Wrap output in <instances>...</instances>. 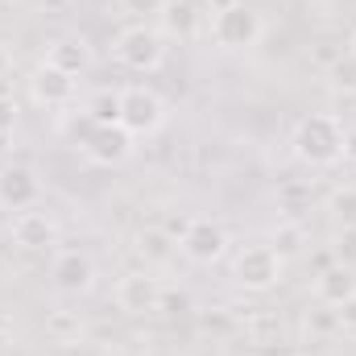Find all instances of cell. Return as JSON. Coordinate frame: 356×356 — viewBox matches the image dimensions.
<instances>
[{
  "label": "cell",
  "mask_w": 356,
  "mask_h": 356,
  "mask_svg": "<svg viewBox=\"0 0 356 356\" xmlns=\"http://www.w3.org/2000/svg\"><path fill=\"white\" fill-rule=\"evenodd\" d=\"M344 133H348V124L336 112H311L294 124L290 149H294L298 162H307L315 170H327V166L344 162Z\"/></svg>",
  "instance_id": "cell-1"
},
{
  "label": "cell",
  "mask_w": 356,
  "mask_h": 356,
  "mask_svg": "<svg viewBox=\"0 0 356 356\" xmlns=\"http://www.w3.org/2000/svg\"><path fill=\"white\" fill-rule=\"evenodd\" d=\"M67 137L83 149V158L95 162V166H124L129 158H133V133L124 129V124H99V120H91L88 112H79L71 124H67Z\"/></svg>",
  "instance_id": "cell-2"
},
{
  "label": "cell",
  "mask_w": 356,
  "mask_h": 356,
  "mask_svg": "<svg viewBox=\"0 0 356 356\" xmlns=\"http://www.w3.org/2000/svg\"><path fill=\"white\" fill-rule=\"evenodd\" d=\"M112 58L124 67V71H137V75H149L166 63V33L137 21V25H124L112 42Z\"/></svg>",
  "instance_id": "cell-3"
},
{
  "label": "cell",
  "mask_w": 356,
  "mask_h": 356,
  "mask_svg": "<svg viewBox=\"0 0 356 356\" xmlns=\"http://www.w3.org/2000/svg\"><path fill=\"white\" fill-rule=\"evenodd\" d=\"M207 33H211V42H216L220 50H253V46L261 42V33H266V21H261V13H253L249 4L228 0V4H220V8L211 13Z\"/></svg>",
  "instance_id": "cell-4"
},
{
  "label": "cell",
  "mask_w": 356,
  "mask_h": 356,
  "mask_svg": "<svg viewBox=\"0 0 356 356\" xmlns=\"http://www.w3.org/2000/svg\"><path fill=\"white\" fill-rule=\"evenodd\" d=\"M116 124H124L133 137H149L166 124V99L154 88H120L116 91Z\"/></svg>",
  "instance_id": "cell-5"
},
{
  "label": "cell",
  "mask_w": 356,
  "mask_h": 356,
  "mask_svg": "<svg viewBox=\"0 0 356 356\" xmlns=\"http://www.w3.org/2000/svg\"><path fill=\"white\" fill-rule=\"evenodd\" d=\"M282 266H286V261L277 257L273 245H245V249L232 257V277H236L241 290L266 294V290H273V286L282 282Z\"/></svg>",
  "instance_id": "cell-6"
},
{
  "label": "cell",
  "mask_w": 356,
  "mask_h": 356,
  "mask_svg": "<svg viewBox=\"0 0 356 356\" xmlns=\"http://www.w3.org/2000/svg\"><path fill=\"white\" fill-rule=\"evenodd\" d=\"M178 253L195 266H216L224 253H228V232L224 224L216 220H191L182 232H178Z\"/></svg>",
  "instance_id": "cell-7"
},
{
  "label": "cell",
  "mask_w": 356,
  "mask_h": 356,
  "mask_svg": "<svg viewBox=\"0 0 356 356\" xmlns=\"http://www.w3.org/2000/svg\"><path fill=\"white\" fill-rule=\"evenodd\" d=\"M8 236H13L17 249H25V253H42V249H54V245H58V224H54L50 211H42V207H25V211H13Z\"/></svg>",
  "instance_id": "cell-8"
},
{
  "label": "cell",
  "mask_w": 356,
  "mask_h": 356,
  "mask_svg": "<svg viewBox=\"0 0 356 356\" xmlns=\"http://www.w3.org/2000/svg\"><path fill=\"white\" fill-rule=\"evenodd\" d=\"M116 307L124 315H154L162 307V282L149 269H129L116 282Z\"/></svg>",
  "instance_id": "cell-9"
},
{
  "label": "cell",
  "mask_w": 356,
  "mask_h": 356,
  "mask_svg": "<svg viewBox=\"0 0 356 356\" xmlns=\"http://www.w3.org/2000/svg\"><path fill=\"white\" fill-rule=\"evenodd\" d=\"M38 199H42V178H38L33 166H25V162L0 166V207L4 211L38 207Z\"/></svg>",
  "instance_id": "cell-10"
},
{
  "label": "cell",
  "mask_w": 356,
  "mask_h": 356,
  "mask_svg": "<svg viewBox=\"0 0 356 356\" xmlns=\"http://www.w3.org/2000/svg\"><path fill=\"white\" fill-rule=\"evenodd\" d=\"M50 282H54L58 294H88L95 286V261L83 249H63L50 261Z\"/></svg>",
  "instance_id": "cell-11"
},
{
  "label": "cell",
  "mask_w": 356,
  "mask_h": 356,
  "mask_svg": "<svg viewBox=\"0 0 356 356\" xmlns=\"http://www.w3.org/2000/svg\"><path fill=\"white\" fill-rule=\"evenodd\" d=\"M46 63L58 67V71H67L71 79H79V75H88L91 67H95V54H91V42L83 33H58L50 42V50H46Z\"/></svg>",
  "instance_id": "cell-12"
},
{
  "label": "cell",
  "mask_w": 356,
  "mask_h": 356,
  "mask_svg": "<svg viewBox=\"0 0 356 356\" xmlns=\"http://www.w3.org/2000/svg\"><path fill=\"white\" fill-rule=\"evenodd\" d=\"M29 95H33V104H42V108H71V99H75V79H71L67 71L42 63V67L29 75Z\"/></svg>",
  "instance_id": "cell-13"
},
{
  "label": "cell",
  "mask_w": 356,
  "mask_h": 356,
  "mask_svg": "<svg viewBox=\"0 0 356 356\" xmlns=\"http://www.w3.org/2000/svg\"><path fill=\"white\" fill-rule=\"evenodd\" d=\"M315 298H319L323 307H340V302L356 298V269L344 266V261L323 266L315 273Z\"/></svg>",
  "instance_id": "cell-14"
},
{
  "label": "cell",
  "mask_w": 356,
  "mask_h": 356,
  "mask_svg": "<svg viewBox=\"0 0 356 356\" xmlns=\"http://www.w3.org/2000/svg\"><path fill=\"white\" fill-rule=\"evenodd\" d=\"M162 29L175 33V38H182V42H191V38L199 33V13H195V4H191V0H170V4L162 8Z\"/></svg>",
  "instance_id": "cell-15"
},
{
  "label": "cell",
  "mask_w": 356,
  "mask_h": 356,
  "mask_svg": "<svg viewBox=\"0 0 356 356\" xmlns=\"http://www.w3.org/2000/svg\"><path fill=\"white\" fill-rule=\"evenodd\" d=\"M137 249H141V257H145L149 266H166L178 253V241L170 232H162V228H145V232L137 236Z\"/></svg>",
  "instance_id": "cell-16"
},
{
  "label": "cell",
  "mask_w": 356,
  "mask_h": 356,
  "mask_svg": "<svg viewBox=\"0 0 356 356\" xmlns=\"http://www.w3.org/2000/svg\"><path fill=\"white\" fill-rule=\"evenodd\" d=\"M327 211H332V220H336L344 232H356V186L353 182H344V186H336V191L327 195Z\"/></svg>",
  "instance_id": "cell-17"
},
{
  "label": "cell",
  "mask_w": 356,
  "mask_h": 356,
  "mask_svg": "<svg viewBox=\"0 0 356 356\" xmlns=\"http://www.w3.org/2000/svg\"><path fill=\"white\" fill-rule=\"evenodd\" d=\"M327 83H332V91H340V95H348V99L356 95V54L353 50L340 54V58L327 67Z\"/></svg>",
  "instance_id": "cell-18"
},
{
  "label": "cell",
  "mask_w": 356,
  "mask_h": 356,
  "mask_svg": "<svg viewBox=\"0 0 356 356\" xmlns=\"http://www.w3.org/2000/svg\"><path fill=\"white\" fill-rule=\"evenodd\" d=\"M46 332H50L58 344H71V340L83 336V319H79L75 311H50V315H46Z\"/></svg>",
  "instance_id": "cell-19"
},
{
  "label": "cell",
  "mask_w": 356,
  "mask_h": 356,
  "mask_svg": "<svg viewBox=\"0 0 356 356\" xmlns=\"http://www.w3.org/2000/svg\"><path fill=\"white\" fill-rule=\"evenodd\" d=\"M302 224H282L277 232H273V249H277V257L286 261V257H294V253H302Z\"/></svg>",
  "instance_id": "cell-20"
},
{
  "label": "cell",
  "mask_w": 356,
  "mask_h": 356,
  "mask_svg": "<svg viewBox=\"0 0 356 356\" xmlns=\"http://www.w3.org/2000/svg\"><path fill=\"white\" fill-rule=\"evenodd\" d=\"M83 112H88L91 120H99V124H112L116 120V91H95Z\"/></svg>",
  "instance_id": "cell-21"
},
{
  "label": "cell",
  "mask_w": 356,
  "mask_h": 356,
  "mask_svg": "<svg viewBox=\"0 0 356 356\" xmlns=\"http://www.w3.org/2000/svg\"><path fill=\"white\" fill-rule=\"evenodd\" d=\"M124 4V13H133V17H162V8L170 4V0H120Z\"/></svg>",
  "instance_id": "cell-22"
},
{
  "label": "cell",
  "mask_w": 356,
  "mask_h": 356,
  "mask_svg": "<svg viewBox=\"0 0 356 356\" xmlns=\"http://www.w3.org/2000/svg\"><path fill=\"white\" fill-rule=\"evenodd\" d=\"M13 129H17V99L0 83V133H13Z\"/></svg>",
  "instance_id": "cell-23"
},
{
  "label": "cell",
  "mask_w": 356,
  "mask_h": 356,
  "mask_svg": "<svg viewBox=\"0 0 356 356\" xmlns=\"http://www.w3.org/2000/svg\"><path fill=\"white\" fill-rule=\"evenodd\" d=\"M336 253H340V261H344V266H356V232H344V236H340Z\"/></svg>",
  "instance_id": "cell-24"
},
{
  "label": "cell",
  "mask_w": 356,
  "mask_h": 356,
  "mask_svg": "<svg viewBox=\"0 0 356 356\" xmlns=\"http://www.w3.org/2000/svg\"><path fill=\"white\" fill-rule=\"evenodd\" d=\"M332 311H336V323H340V327H356V298L340 302V307H332Z\"/></svg>",
  "instance_id": "cell-25"
},
{
  "label": "cell",
  "mask_w": 356,
  "mask_h": 356,
  "mask_svg": "<svg viewBox=\"0 0 356 356\" xmlns=\"http://www.w3.org/2000/svg\"><path fill=\"white\" fill-rule=\"evenodd\" d=\"M8 71H13V50H8V46L0 42V83L8 79Z\"/></svg>",
  "instance_id": "cell-26"
},
{
  "label": "cell",
  "mask_w": 356,
  "mask_h": 356,
  "mask_svg": "<svg viewBox=\"0 0 356 356\" xmlns=\"http://www.w3.org/2000/svg\"><path fill=\"white\" fill-rule=\"evenodd\" d=\"M344 162H353V166H356V129L344 133Z\"/></svg>",
  "instance_id": "cell-27"
},
{
  "label": "cell",
  "mask_w": 356,
  "mask_h": 356,
  "mask_svg": "<svg viewBox=\"0 0 356 356\" xmlns=\"http://www.w3.org/2000/svg\"><path fill=\"white\" fill-rule=\"evenodd\" d=\"M348 129H356V95H353V104H348Z\"/></svg>",
  "instance_id": "cell-28"
},
{
  "label": "cell",
  "mask_w": 356,
  "mask_h": 356,
  "mask_svg": "<svg viewBox=\"0 0 356 356\" xmlns=\"http://www.w3.org/2000/svg\"><path fill=\"white\" fill-rule=\"evenodd\" d=\"M8 141H13V133H0V154L8 149Z\"/></svg>",
  "instance_id": "cell-29"
},
{
  "label": "cell",
  "mask_w": 356,
  "mask_h": 356,
  "mask_svg": "<svg viewBox=\"0 0 356 356\" xmlns=\"http://www.w3.org/2000/svg\"><path fill=\"white\" fill-rule=\"evenodd\" d=\"M348 50H353V54H356V33H353V38H348Z\"/></svg>",
  "instance_id": "cell-30"
},
{
  "label": "cell",
  "mask_w": 356,
  "mask_h": 356,
  "mask_svg": "<svg viewBox=\"0 0 356 356\" xmlns=\"http://www.w3.org/2000/svg\"><path fill=\"white\" fill-rule=\"evenodd\" d=\"M203 4H216V8H220V4H228V0H203Z\"/></svg>",
  "instance_id": "cell-31"
},
{
  "label": "cell",
  "mask_w": 356,
  "mask_h": 356,
  "mask_svg": "<svg viewBox=\"0 0 356 356\" xmlns=\"http://www.w3.org/2000/svg\"><path fill=\"white\" fill-rule=\"evenodd\" d=\"M0 4H13V0H0Z\"/></svg>",
  "instance_id": "cell-32"
},
{
  "label": "cell",
  "mask_w": 356,
  "mask_h": 356,
  "mask_svg": "<svg viewBox=\"0 0 356 356\" xmlns=\"http://www.w3.org/2000/svg\"><path fill=\"white\" fill-rule=\"evenodd\" d=\"M353 269H356V266H353Z\"/></svg>",
  "instance_id": "cell-33"
}]
</instances>
